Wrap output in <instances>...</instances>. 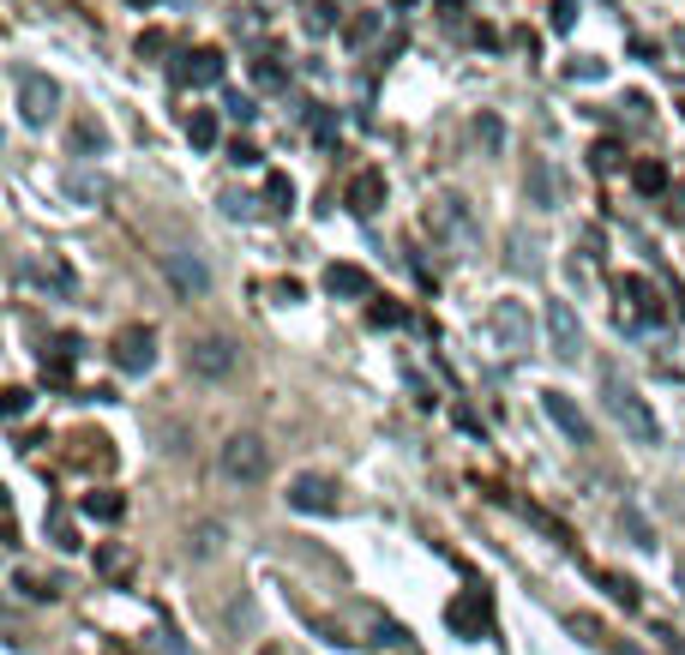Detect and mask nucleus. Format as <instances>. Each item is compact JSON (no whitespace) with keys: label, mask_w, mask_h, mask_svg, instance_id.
Here are the masks:
<instances>
[{"label":"nucleus","mask_w":685,"mask_h":655,"mask_svg":"<svg viewBox=\"0 0 685 655\" xmlns=\"http://www.w3.org/2000/svg\"><path fill=\"white\" fill-rule=\"evenodd\" d=\"M78 463H91V469H115V439H103V433H85L78 439Z\"/></svg>","instance_id":"393cba45"},{"label":"nucleus","mask_w":685,"mask_h":655,"mask_svg":"<svg viewBox=\"0 0 685 655\" xmlns=\"http://www.w3.org/2000/svg\"><path fill=\"white\" fill-rule=\"evenodd\" d=\"M234 367H241L234 337L211 331V337H193V343H187V373H193V379H229Z\"/></svg>","instance_id":"39448f33"},{"label":"nucleus","mask_w":685,"mask_h":655,"mask_svg":"<svg viewBox=\"0 0 685 655\" xmlns=\"http://www.w3.org/2000/svg\"><path fill=\"white\" fill-rule=\"evenodd\" d=\"M632 187H637L644 199H661V193H668V163H656V156L632 163Z\"/></svg>","instance_id":"aec40b11"},{"label":"nucleus","mask_w":685,"mask_h":655,"mask_svg":"<svg viewBox=\"0 0 685 655\" xmlns=\"http://www.w3.org/2000/svg\"><path fill=\"white\" fill-rule=\"evenodd\" d=\"M103 151H109L103 121H78V127H73V156H103Z\"/></svg>","instance_id":"4be33fe9"},{"label":"nucleus","mask_w":685,"mask_h":655,"mask_svg":"<svg viewBox=\"0 0 685 655\" xmlns=\"http://www.w3.org/2000/svg\"><path fill=\"white\" fill-rule=\"evenodd\" d=\"M78 512L91 517V524H120V517H127V493H115V488H91L85 500H78Z\"/></svg>","instance_id":"a211bd4d"},{"label":"nucleus","mask_w":685,"mask_h":655,"mask_svg":"<svg viewBox=\"0 0 685 655\" xmlns=\"http://www.w3.org/2000/svg\"><path fill=\"white\" fill-rule=\"evenodd\" d=\"M620 156H625L620 144H613V139H601V144H595V151H589V163L601 168V175H613V168H620Z\"/></svg>","instance_id":"473e14b6"},{"label":"nucleus","mask_w":685,"mask_h":655,"mask_svg":"<svg viewBox=\"0 0 685 655\" xmlns=\"http://www.w3.org/2000/svg\"><path fill=\"white\" fill-rule=\"evenodd\" d=\"M97 571H103V578H115V583H127L132 553H127V547H97Z\"/></svg>","instance_id":"cd10ccee"},{"label":"nucleus","mask_w":685,"mask_h":655,"mask_svg":"<svg viewBox=\"0 0 685 655\" xmlns=\"http://www.w3.org/2000/svg\"><path fill=\"white\" fill-rule=\"evenodd\" d=\"M144 54H168V30H139V61Z\"/></svg>","instance_id":"58836bf2"},{"label":"nucleus","mask_w":685,"mask_h":655,"mask_svg":"<svg viewBox=\"0 0 685 655\" xmlns=\"http://www.w3.org/2000/svg\"><path fill=\"white\" fill-rule=\"evenodd\" d=\"M487 619H493V602L481 590H464L452 607H445V626H452L457 638H481V631H487Z\"/></svg>","instance_id":"4468645a"},{"label":"nucleus","mask_w":685,"mask_h":655,"mask_svg":"<svg viewBox=\"0 0 685 655\" xmlns=\"http://www.w3.org/2000/svg\"><path fill=\"white\" fill-rule=\"evenodd\" d=\"M595 583H601V590H608L613 602L625 607V614H632V607L644 602V595H637V583H632V578H620V571H595Z\"/></svg>","instance_id":"a878e982"},{"label":"nucleus","mask_w":685,"mask_h":655,"mask_svg":"<svg viewBox=\"0 0 685 655\" xmlns=\"http://www.w3.org/2000/svg\"><path fill=\"white\" fill-rule=\"evenodd\" d=\"M547 343H554L559 361L583 355V325H578V313H571V301H547Z\"/></svg>","instance_id":"9b49d317"},{"label":"nucleus","mask_w":685,"mask_h":655,"mask_svg":"<svg viewBox=\"0 0 685 655\" xmlns=\"http://www.w3.org/2000/svg\"><path fill=\"white\" fill-rule=\"evenodd\" d=\"M109 361H115L120 373H132V379L151 373L156 367V331H151V325H120L115 343H109Z\"/></svg>","instance_id":"0eeeda50"},{"label":"nucleus","mask_w":685,"mask_h":655,"mask_svg":"<svg viewBox=\"0 0 685 655\" xmlns=\"http://www.w3.org/2000/svg\"><path fill=\"white\" fill-rule=\"evenodd\" d=\"M487 331L499 337L505 355H523V349H530V307H523V301H493Z\"/></svg>","instance_id":"9d476101"},{"label":"nucleus","mask_w":685,"mask_h":655,"mask_svg":"<svg viewBox=\"0 0 685 655\" xmlns=\"http://www.w3.org/2000/svg\"><path fill=\"white\" fill-rule=\"evenodd\" d=\"M397 7H415V0H397Z\"/></svg>","instance_id":"de8ad7c7"},{"label":"nucleus","mask_w":685,"mask_h":655,"mask_svg":"<svg viewBox=\"0 0 685 655\" xmlns=\"http://www.w3.org/2000/svg\"><path fill=\"white\" fill-rule=\"evenodd\" d=\"M601 398H608V415L625 427V439L632 445H661V421H656V410L644 403V391L637 386H625L620 373H601Z\"/></svg>","instance_id":"f257e3e1"},{"label":"nucleus","mask_w":685,"mask_h":655,"mask_svg":"<svg viewBox=\"0 0 685 655\" xmlns=\"http://www.w3.org/2000/svg\"><path fill=\"white\" fill-rule=\"evenodd\" d=\"M49 536H54V547H61V553H73V547H78V529H73V517H49Z\"/></svg>","instance_id":"72a5a7b5"},{"label":"nucleus","mask_w":685,"mask_h":655,"mask_svg":"<svg viewBox=\"0 0 685 655\" xmlns=\"http://www.w3.org/2000/svg\"><path fill=\"white\" fill-rule=\"evenodd\" d=\"M265 199H271V211H295V180L289 175H265Z\"/></svg>","instance_id":"c756f323"},{"label":"nucleus","mask_w":685,"mask_h":655,"mask_svg":"<svg viewBox=\"0 0 685 655\" xmlns=\"http://www.w3.org/2000/svg\"><path fill=\"white\" fill-rule=\"evenodd\" d=\"M620 529L632 536V547H644V553H656L661 541H656V529H649V517L637 512V505H620Z\"/></svg>","instance_id":"412c9836"},{"label":"nucleus","mask_w":685,"mask_h":655,"mask_svg":"<svg viewBox=\"0 0 685 655\" xmlns=\"http://www.w3.org/2000/svg\"><path fill=\"white\" fill-rule=\"evenodd\" d=\"M620 295H625V301H632V307H637V313H644V319H649V325H661V319H668V307H661L656 284H649V277H637V270H632V277H625V284H620Z\"/></svg>","instance_id":"6ab92c4d"},{"label":"nucleus","mask_w":685,"mask_h":655,"mask_svg":"<svg viewBox=\"0 0 685 655\" xmlns=\"http://www.w3.org/2000/svg\"><path fill=\"white\" fill-rule=\"evenodd\" d=\"M313 133H319V144H331V139H337V121H331V115H325V109H319V121H313Z\"/></svg>","instance_id":"c03bdc74"},{"label":"nucleus","mask_w":685,"mask_h":655,"mask_svg":"<svg viewBox=\"0 0 685 655\" xmlns=\"http://www.w3.org/2000/svg\"><path fill=\"white\" fill-rule=\"evenodd\" d=\"M132 7H156V0H132Z\"/></svg>","instance_id":"49530a36"},{"label":"nucleus","mask_w":685,"mask_h":655,"mask_svg":"<svg viewBox=\"0 0 685 655\" xmlns=\"http://www.w3.org/2000/svg\"><path fill=\"white\" fill-rule=\"evenodd\" d=\"M523 193H530L535 211H559V175L547 156H530V168H523Z\"/></svg>","instance_id":"f3484780"},{"label":"nucleus","mask_w":685,"mask_h":655,"mask_svg":"<svg viewBox=\"0 0 685 655\" xmlns=\"http://www.w3.org/2000/svg\"><path fill=\"white\" fill-rule=\"evenodd\" d=\"M680 115H685V103H680Z\"/></svg>","instance_id":"09e8293b"},{"label":"nucleus","mask_w":685,"mask_h":655,"mask_svg":"<svg viewBox=\"0 0 685 655\" xmlns=\"http://www.w3.org/2000/svg\"><path fill=\"white\" fill-rule=\"evenodd\" d=\"M13 590L18 595H30V602H54V595H61V583H42V578H30V571H18V578H13Z\"/></svg>","instance_id":"7c9ffc66"},{"label":"nucleus","mask_w":685,"mask_h":655,"mask_svg":"<svg viewBox=\"0 0 685 655\" xmlns=\"http://www.w3.org/2000/svg\"><path fill=\"white\" fill-rule=\"evenodd\" d=\"M542 410L554 415V427L571 439V445H595V433H589V415H583L578 403L566 398V391H542Z\"/></svg>","instance_id":"dca6fc26"},{"label":"nucleus","mask_w":685,"mask_h":655,"mask_svg":"<svg viewBox=\"0 0 685 655\" xmlns=\"http://www.w3.org/2000/svg\"><path fill=\"white\" fill-rule=\"evenodd\" d=\"M0 410H7V421H25V410H30V391H25V386H7Z\"/></svg>","instance_id":"2f4dec72"},{"label":"nucleus","mask_w":685,"mask_h":655,"mask_svg":"<svg viewBox=\"0 0 685 655\" xmlns=\"http://www.w3.org/2000/svg\"><path fill=\"white\" fill-rule=\"evenodd\" d=\"M163 277H168V289L181 301H205L211 295V265H205V253H193V247H168L163 253Z\"/></svg>","instance_id":"20e7f679"},{"label":"nucleus","mask_w":685,"mask_h":655,"mask_svg":"<svg viewBox=\"0 0 685 655\" xmlns=\"http://www.w3.org/2000/svg\"><path fill=\"white\" fill-rule=\"evenodd\" d=\"M601 73H608V66L589 61V54H571V61H566V78H601Z\"/></svg>","instance_id":"c9c22d12"},{"label":"nucleus","mask_w":685,"mask_h":655,"mask_svg":"<svg viewBox=\"0 0 685 655\" xmlns=\"http://www.w3.org/2000/svg\"><path fill=\"white\" fill-rule=\"evenodd\" d=\"M13 90H18V121L25 127H49L54 109H61V85L37 66H13Z\"/></svg>","instance_id":"7ed1b4c3"},{"label":"nucleus","mask_w":685,"mask_h":655,"mask_svg":"<svg viewBox=\"0 0 685 655\" xmlns=\"http://www.w3.org/2000/svg\"><path fill=\"white\" fill-rule=\"evenodd\" d=\"M217 469L229 481H241V488H259V481L271 476V445H265L259 433H229L217 451Z\"/></svg>","instance_id":"f03ea898"},{"label":"nucleus","mask_w":685,"mask_h":655,"mask_svg":"<svg viewBox=\"0 0 685 655\" xmlns=\"http://www.w3.org/2000/svg\"><path fill=\"white\" fill-rule=\"evenodd\" d=\"M673 583H680V590H685V566H673Z\"/></svg>","instance_id":"a18cd8bd"},{"label":"nucleus","mask_w":685,"mask_h":655,"mask_svg":"<svg viewBox=\"0 0 685 655\" xmlns=\"http://www.w3.org/2000/svg\"><path fill=\"white\" fill-rule=\"evenodd\" d=\"M229 115H234V121H253L259 109H253V97H229Z\"/></svg>","instance_id":"37998d69"},{"label":"nucleus","mask_w":685,"mask_h":655,"mask_svg":"<svg viewBox=\"0 0 685 655\" xmlns=\"http://www.w3.org/2000/svg\"><path fill=\"white\" fill-rule=\"evenodd\" d=\"M18 284L49 289V295L66 301L78 289V277H73V265H66V259H54V253H25V259H18Z\"/></svg>","instance_id":"1a4fd4ad"},{"label":"nucleus","mask_w":685,"mask_h":655,"mask_svg":"<svg viewBox=\"0 0 685 655\" xmlns=\"http://www.w3.org/2000/svg\"><path fill=\"white\" fill-rule=\"evenodd\" d=\"M578 13H583L578 0H554V18H547V25H554V30H571V25H578Z\"/></svg>","instance_id":"e433bc0d"},{"label":"nucleus","mask_w":685,"mask_h":655,"mask_svg":"<svg viewBox=\"0 0 685 655\" xmlns=\"http://www.w3.org/2000/svg\"><path fill=\"white\" fill-rule=\"evenodd\" d=\"M301 295H307V289H301V284H295V277H283V284H277V301H283V307H295V301H301Z\"/></svg>","instance_id":"a19ab883"},{"label":"nucleus","mask_w":685,"mask_h":655,"mask_svg":"<svg viewBox=\"0 0 685 655\" xmlns=\"http://www.w3.org/2000/svg\"><path fill=\"white\" fill-rule=\"evenodd\" d=\"M217 547H223V524H205V529L193 536V553H199V559H211Z\"/></svg>","instance_id":"f704fd0d"},{"label":"nucleus","mask_w":685,"mask_h":655,"mask_svg":"<svg viewBox=\"0 0 685 655\" xmlns=\"http://www.w3.org/2000/svg\"><path fill=\"white\" fill-rule=\"evenodd\" d=\"M253 78H259V85H283V66H277V61H259V66H253Z\"/></svg>","instance_id":"ea45409f"},{"label":"nucleus","mask_w":685,"mask_h":655,"mask_svg":"<svg viewBox=\"0 0 685 655\" xmlns=\"http://www.w3.org/2000/svg\"><path fill=\"white\" fill-rule=\"evenodd\" d=\"M217 78H223V49H211V42H199V49H187L175 61V85H187V90H205Z\"/></svg>","instance_id":"f8f14e48"},{"label":"nucleus","mask_w":685,"mask_h":655,"mask_svg":"<svg viewBox=\"0 0 685 655\" xmlns=\"http://www.w3.org/2000/svg\"><path fill=\"white\" fill-rule=\"evenodd\" d=\"M475 133H481V139H487V144H499V139H505V127H499V121H493V115H481V121H475Z\"/></svg>","instance_id":"79ce46f5"},{"label":"nucleus","mask_w":685,"mask_h":655,"mask_svg":"<svg viewBox=\"0 0 685 655\" xmlns=\"http://www.w3.org/2000/svg\"><path fill=\"white\" fill-rule=\"evenodd\" d=\"M229 163H234V168H259V144L234 139V144H229Z\"/></svg>","instance_id":"4c0bfd02"},{"label":"nucleus","mask_w":685,"mask_h":655,"mask_svg":"<svg viewBox=\"0 0 685 655\" xmlns=\"http://www.w3.org/2000/svg\"><path fill=\"white\" fill-rule=\"evenodd\" d=\"M319 284H325V295H337V301H373V277H367L361 265H350V259H331Z\"/></svg>","instance_id":"ddd939ff"},{"label":"nucleus","mask_w":685,"mask_h":655,"mask_svg":"<svg viewBox=\"0 0 685 655\" xmlns=\"http://www.w3.org/2000/svg\"><path fill=\"white\" fill-rule=\"evenodd\" d=\"M289 512L301 517H337L343 512V488L331 476H295L289 481Z\"/></svg>","instance_id":"6e6552de"},{"label":"nucleus","mask_w":685,"mask_h":655,"mask_svg":"<svg viewBox=\"0 0 685 655\" xmlns=\"http://www.w3.org/2000/svg\"><path fill=\"white\" fill-rule=\"evenodd\" d=\"M42 386H73V355H61V349H49V355H42Z\"/></svg>","instance_id":"c85d7f7f"},{"label":"nucleus","mask_w":685,"mask_h":655,"mask_svg":"<svg viewBox=\"0 0 685 655\" xmlns=\"http://www.w3.org/2000/svg\"><path fill=\"white\" fill-rule=\"evenodd\" d=\"M427 229L440 235V241L464 247V253H475V247H481V229H475V217H469V205L457 193H445L440 205L427 211Z\"/></svg>","instance_id":"423d86ee"},{"label":"nucleus","mask_w":685,"mask_h":655,"mask_svg":"<svg viewBox=\"0 0 685 655\" xmlns=\"http://www.w3.org/2000/svg\"><path fill=\"white\" fill-rule=\"evenodd\" d=\"M367 325H373V331H397V325H409V307H403V301H373V307H367Z\"/></svg>","instance_id":"bb28decb"},{"label":"nucleus","mask_w":685,"mask_h":655,"mask_svg":"<svg viewBox=\"0 0 685 655\" xmlns=\"http://www.w3.org/2000/svg\"><path fill=\"white\" fill-rule=\"evenodd\" d=\"M343 205H350L355 217H373V211L385 205V168H355L350 187H343Z\"/></svg>","instance_id":"2eb2a0df"},{"label":"nucleus","mask_w":685,"mask_h":655,"mask_svg":"<svg viewBox=\"0 0 685 655\" xmlns=\"http://www.w3.org/2000/svg\"><path fill=\"white\" fill-rule=\"evenodd\" d=\"M379 25H385V13H355L350 25H343V42H350V49H367V42L379 37Z\"/></svg>","instance_id":"b1692460"},{"label":"nucleus","mask_w":685,"mask_h":655,"mask_svg":"<svg viewBox=\"0 0 685 655\" xmlns=\"http://www.w3.org/2000/svg\"><path fill=\"white\" fill-rule=\"evenodd\" d=\"M187 139H193V151H211L217 144V109H193L187 115Z\"/></svg>","instance_id":"5701e85b"}]
</instances>
